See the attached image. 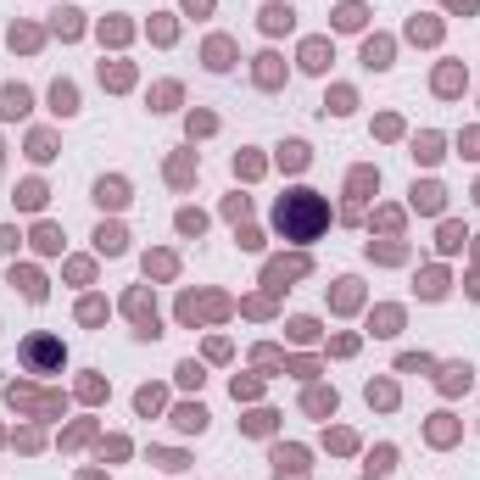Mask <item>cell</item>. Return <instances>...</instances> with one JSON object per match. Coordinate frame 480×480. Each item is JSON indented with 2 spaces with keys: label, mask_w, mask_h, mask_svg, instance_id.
<instances>
[{
  "label": "cell",
  "mask_w": 480,
  "mask_h": 480,
  "mask_svg": "<svg viewBox=\"0 0 480 480\" xmlns=\"http://www.w3.org/2000/svg\"><path fill=\"white\" fill-rule=\"evenodd\" d=\"M274 224H279L285 240H319V229L330 224V207H324V196H313V190H290V196H279V207H274Z\"/></svg>",
  "instance_id": "6da1fadb"
},
{
  "label": "cell",
  "mask_w": 480,
  "mask_h": 480,
  "mask_svg": "<svg viewBox=\"0 0 480 480\" xmlns=\"http://www.w3.org/2000/svg\"><path fill=\"white\" fill-rule=\"evenodd\" d=\"M23 363H28L34 374H51V369H62V341H51V335H34V341H23Z\"/></svg>",
  "instance_id": "7a4b0ae2"
},
{
  "label": "cell",
  "mask_w": 480,
  "mask_h": 480,
  "mask_svg": "<svg viewBox=\"0 0 480 480\" xmlns=\"http://www.w3.org/2000/svg\"><path fill=\"white\" fill-rule=\"evenodd\" d=\"M0 112H6V117H23V112H28V90H23V84L0 90Z\"/></svg>",
  "instance_id": "3957f363"
},
{
  "label": "cell",
  "mask_w": 480,
  "mask_h": 480,
  "mask_svg": "<svg viewBox=\"0 0 480 480\" xmlns=\"http://www.w3.org/2000/svg\"><path fill=\"white\" fill-rule=\"evenodd\" d=\"M296 274H308V257H290V263H274V268H268V285H285V279H296Z\"/></svg>",
  "instance_id": "277c9868"
},
{
  "label": "cell",
  "mask_w": 480,
  "mask_h": 480,
  "mask_svg": "<svg viewBox=\"0 0 480 480\" xmlns=\"http://www.w3.org/2000/svg\"><path fill=\"white\" fill-rule=\"evenodd\" d=\"M324 56H330V45H324V39H313V45L301 51V67H313V73H319V67H324Z\"/></svg>",
  "instance_id": "5b68a950"
},
{
  "label": "cell",
  "mask_w": 480,
  "mask_h": 480,
  "mask_svg": "<svg viewBox=\"0 0 480 480\" xmlns=\"http://www.w3.org/2000/svg\"><path fill=\"white\" fill-rule=\"evenodd\" d=\"M51 101H56V112H78V95H73V84H56V90H51Z\"/></svg>",
  "instance_id": "8992f818"
},
{
  "label": "cell",
  "mask_w": 480,
  "mask_h": 480,
  "mask_svg": "<svg viewBox=\"0 0 480 480\" xmlns=\"http://www.w3.org/2000/svg\"><path fill=\"white\" fill-rule=\"evenodd\" d=\"M413 207H424V212H435V207H442V190H435V185H424V190H413Z\"/></svg>",
  "instance_id": "52a82bcc"
},
{
  "label": "cell",
  "mask_w": 480,
  "mask_h": 480,
  "mask_svg": "<svg viewBox=\"0 0 480 480\" xmlns=\"http://www.w3.org/2000/svg\"><path fill=\"white\" fill-rule=\"evenodd\" d=\"M263 28H268V34H279V28H290V12H279V6H268V12H263Z\"/></svg>",
  "instance_id": "ba28073f"
},
{
  "label": "cell",
  "mask_w": 480,
  "mask_h": 480,
  "mask_svg": "<svg viewBox=\"0 0 480 480\" xmlns=\"http://www.w3.org/2000/svg\"><path fill=\"white\" fill-rule=\"evenodd\" d=\"M279 162H285V168H301V162H308V146H296V140H290V146L279 151Z\"/></svg>",
  "instance_id": "9c48e42d"
},
{
  "label": "cell",
  "mask_w": 480,
  "mask_h": 480,
  "mask_svg": "<svg viewBox=\"0 0 480 480\" xmlns=\"http://www.w3.org/2000/svg\"><path fill=\"white\" fill-rule=\"evenodd\" d=\"M374 67H385V56H391V45H385V39H369V51H363Z\"/></svg>",
  "instance_id": "30bf717a"
},
{
  "label": "cell",
  "mask_w": 480,
  "mask_h": 480,
  "mask_svg": "<svg viewBox=\"0 0 480 480\" xmlns=\"http://www.w3.org/2000/svg\"><path fill=\"white\" fill-rule=\"evenodd\" d=\"M179 424H185V430H201L207 413H201V408H179Z\"/></svg>",
  "instance_id": "8fae6325"
},
{
  "label": "cell",
  "mask_w": 480,
  "mask_h": 480,
  "mask_svg": "<svg viewBox=\"0 0 480 480\" xmlns=\"http://www.w3.org/2000/svg\"><path fill=\"white\" fill-rule=\"evenodd\" d=\"M207 56H212V67H229V45H224V39H212Z\"/></svg>",
  "instance_id": "7c38bea8"
},
{
  "label": "cell",
  "mask_w": 480,
  "mask_h": 480,
  "mask_svg": "<svg viewBox=\"0 0 480 480\" xmlns=\"http://www.w3.org/2000/svg\"><path fill=\"white\" fill-rule=\"evenodd\" d=\"M308 408H313V413H330V408H335V391H330V397H324V391H313Z\"/></svg>",
  "instance_id": "4fadbf2b"
},
{
  "label": "cell",
  "mask_w": 480,
  "mask_h": 480,
  "mask_svg": "<svg viewBox=\"0 0 480 480\" xmlns=\"http://www.w3.org/2000/svg\"><path fill=\"white\" fill-rule=\"evenodd\" d=\"M95 196H101V201H112V207H117V201H123V185H117V179H112V185H106V179H101V190H95Z\"/></svg>",
  "instance_id": "5bb4252c"
},
{
  "label": "cell",
  "mask_w": 480,
  "mask_h": 480,
  "mask_svg": "<svg viewBox=\"0 0 480 480\" xmlns=\"http://www.w3.org/2000/svg\"><path fill=\"white\" fill-rule=\"evenodd\" d=\"M447 391H458V385H469V369H447V380H442Z\"/></svg>",
  "instance_id": "9a60e30c"
},
{
  "label": "cell",
  "mask_w": 480,
  "mask_h": 480,
  "mask_svg": "<svg viewBox=\"0 0 480 480\" xmlns=\"http://www.w3.org/2000/svg\"><path fill=\"white\" fill-rule=\"evenodd\" d=\"M185 6H190V12H207V6H212V0H185Z\"/></svg>",
  "instance_id": "2e32d148"
}]
</instances>
